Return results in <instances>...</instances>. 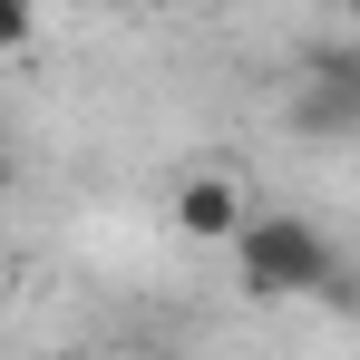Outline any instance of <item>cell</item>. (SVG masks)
<instances>
[{"label":"cell","instance_id":"52a82bcc","mask_svg":"<svg viewBox=\"0 0 360 360\" xmlns=\"http://www.w3.org/2000/svg\"><path fill=\"white\" fill-rule=\"evenodd\" d=\"M351 30H360V0H351Z\"/></svg>","mask_w":360,"mask_h":360},{"label":"cell","instance_id":"3957f363","mask_svg":"<svg viewBox=\"0 0 360 360\" xmlns=\"http://www.w3.org/2000/svg\"><path fill=\"white\" fill-rule=\"evenodd\" d=\"M292 127L302 136H360V108L341 98V88H311V78H302L292 88Z\"/></svg>","mask_w":360,"mask_h":360},{"label":"cell","instance_id":"6da1fadb","mask_svg":"<svg viewBox=\"0 0 360 360\" xmlns=\"http://www.w3.org/2000/svg\"><path fill=\"white\" fill-rule=\"evenodd\" d=\"M234 273L253 302H321L341 283V243L321 234L311 214H253L234 234Z\"/></svg>","mask_w":360,"mask_h":360},{"label":"cell","instance_id":"8992f818","mask_svg":"<svg viewBox=\"0 0 360 360\" xmlns=\"http://www.w3.org/2000/svg\"><path fill=\"white\" fill-rule=\"evenodd\" d=\"M10 185H20V156H10V146H0V195H10Z\"/></svg>","mask_w":360,"mask_h":360},{"label":"cell","instance_id":"7a4b0ae2","mask_svg":"<svg viewBox=\"0 0 360 360\" xmlns=\"http://www.w3.org/2000/svg\"><path fill=\"white\" fill-rule=\"evenodd\" d=\"M166 224H176L185 243H234L243 224H253V205H243V185H234V176H214V166H205V176H185V185H176Z\"/></svg>","mask_w":360,"mask_h":360},{"label":"cell","instance_id":"5b68a950","mask_svg":"<svg viewBox=\"0 0 360 360\" xmlns=\"http://www.w3.org/2000/svg\"><path fill=\"white\" fill-rule=\"evenodd\" d=\"M30 39H39V10L30 0H0V59H20Z\"/></svg>","mask_w":360,"mask_h":360},{"label":"cell","instance_id":"277c9868","mask_svg":"<svg viewBox=\"0 0 360 360\" xmlns=\"http://www.w3.org/2000/svg\"><path fill=\"white\" fill-rule=\"evenodd\" d=\"M302 78L311 88H341L360 108V39H321V49H302Z\"/></svg>","mask_w":360,"mask_h":360}]
</instances>
